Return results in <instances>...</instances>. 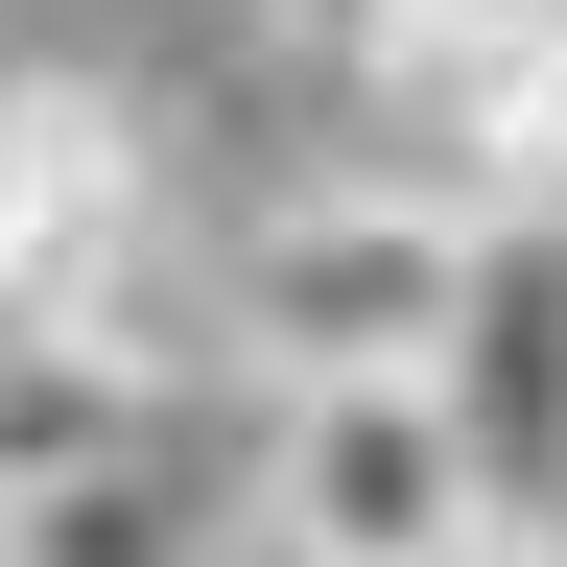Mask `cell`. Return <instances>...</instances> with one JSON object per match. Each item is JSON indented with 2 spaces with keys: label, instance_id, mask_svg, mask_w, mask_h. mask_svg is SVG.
<instances>
[{
  "label": "cell",
  "instance_id": "1",
  "mask_svg": "<svg viewBox=\"0 0 567 567\" xmlns=\"http://www.w3.org/2000/svg\"><path fill=\"white\" fill-rule=\"evenodd\" d=\"M0 308L118 354V379H213V213L166 166V118L95 71H0Z\"/></svg>",
  "mask_w": 567,
  "mask_h": 567
},
{
  "label": "cell",
  "instance_id": "2",
  "mask_svg": "<svg viewBox=\"0 0 567 567\" xmlns=\"http://www.w3.org/2000/svg\"><path fill=\"white\" fill-rule=\"evenodd\" d=\"M450 260H473V213H450V189H402V166H308V189H260L237 237H213V354H237L260 402L425 379Z\"/></svg>",
  "mask_w": 567,
  "mask_h": 567
},
{
  "label": "cell",
  "instance_id": "3",
  "mask_svg": "<svg viewBox=\"0 0 567 567\" xmlns=\"http://www.w3.org/2000/svg\"><path fill=\"white\" fill-rule=\"evenodd\" d=\"M331 95L379 118L402 189H450V213H567V0H402Z\"/></svg>",
  "mask_w": 567,
  "mask_h": 567
},
{
  "label": "cell",
  "instance_id": "4",
  "mask_svg": "<svg viewBox=\"0 0 567 567\" xmlns=\"http://www.w3.org/2000/svg\"><path fill=\"white\" fill-rule=\"evenodd\" d=\"M473 450L425 425V379H331V402H260V496L237 544L260 567H473Z\"/></svg>",
  "mask_w": 567,
  "mask_h": 567
},
{
  "label": "cell",
  "instance_id": "5",
  "mask_svg": "<svg viewBox=\"0 0 567 567\" xmlns=\"http://www.w3.org/2000/svg\"><path fill=\"white\" fill-rule=\"evenodd\" d=\"M425 425L473 450L496 520H520V496H567V213H473L450 331H425Z\"/></svg>",
  "mask_w": 567,
  "mask_h": 567
},
{
  "label": "cell",
  "instance_id": "6",
  "mask_svg": "<svg viewBox=\"0 0 567 567\" xmlns=\"http://www.w3.org/2000/svg\"><path fill=\"white\" fill-rule=\"evenodd\" d=\"M0 567H237V496H213V425L166 402L142 450H95V473H48L24 520H0Z\"/></svg>",
  "mask_w": 567,
  "mask_h": 567
},
{
  "label": "cell",
  "instance_id": "7",
  "mask_svg": "<svg viewBox=\"0 0 567 567\" xmlns=\"http://www.w3.org/2000/svg\"><path fill=\"white\" fill-rule=\"evenodd\" d=\"M142 425H166V379H118V354H71V331H24V308H0V520H24L48 473L142 450Z\"/></svg>",
  "mask_w": 567,
  "mask_h": 567
},
{
  "label": "cell",
  "instance_id": "8",
  "mask_svg": "<svg viewBox=\"0 0 567 567\" xmlns=\"http://www.w3.org/2000/svg\"><path fill=\"white\" fill-rule=\"evenodd\" d=\"M260 24H284V48H308V71H354V48H379V24H402V0H260Z\"/></svg>",
  "mask_w": 567,
  "mask_h": 567
},
{
  "label": "cell",
  "instance_id": "9",
  "mask_svg": "<svg viewBox=\"0 0 567 567\" xmlns=\"http://www.w3.org/2000/svg\"><path fill=\"white\" fill-rule=\"evenodd\" d=\"M473 567H567V496H520V520H473Z\"/></svg>",
  "mask_w": 567,
  "mask_h": 567
},
{
  "label": "cell",
  "instance_id": "10",
  "mask_svg": "<svg viewBox=\"0 0 567 567\" xmlns=\"http://www.w3.org/2000/svg\"><path fill=\"white\" fill-rule=\"evenodd\" d=\"M237 567H260V544H237Z\"/></svg>",
  "mask_w": 567,
  "mask_h": 567
}]
</instances>
